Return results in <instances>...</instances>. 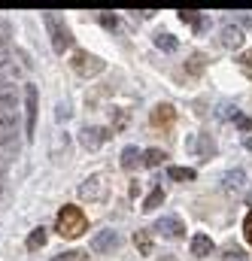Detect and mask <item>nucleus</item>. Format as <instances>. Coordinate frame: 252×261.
Listing matches in <instances>:
<instances>
[{
  "label": "nucleus",
  "mask_w": 252,
  "mask_h": 261,
  "mask_svg": "<svg viewBox=\"0 0 252 261\" xmlns=\"http://www.w3.org/2000/svg\"><path fill=\"white\" fill-rule=\"evenodd\" d=\"M28 58L21 55V52H15V55H9L3 64H0V88H12L15 82H21L24 76H28Z\"/></svg>",
  "instance_id": "obj_2"
},
{
  "label": "nucleus",
  "mask_w": 252,
  "mask_h": 261,
  "mask_svg": "<svg viewBox=\"0 0 252 261\" xmlns=\"http://www.w3.org/2000/svg\"><path fill=\"white\" fill-rule=\"evenodd\" d=\"M116 246H119V234H116V231H104V234L91 237V252H97V255L113 252Z\"/></svg>",
  "instance_id": "obj_7"
},
{
  "label": "nucleus",
  "mask_w": 252,
  "mask_h": 261,
  "mask_svg": "<svg viewBox=\"0 0 252 261\" xmlns=\"http://www.w3.org/2000/svg\"><path fill=\"white\" fill-rule=\"evenodd\" d=\"M155 46L164 49V52H173V49H177V40H173L170 34H158V37H155Z\"/></svg>",
  "instance_id": "obj_25"
},
{
  "label": "nucleus",
  "mask_w": 252,
  "mask_h": 261,
  "mask_svg": "<svg viewBox=\"0 0 252 261\" xmlns=\"http://www.w3.org/2000/svg\"><path fill=\"white\" fill-rule=\"evenodd\" d=\"M222 46H225V49H240V46H243V34H240V28H234V24L222 28Z\"/></svg>",
  "instance_id": "obj_13"
},
{
  "label": "nucleus",
  "mask_w": 252,
  "mask_h": 261,
  "mask_svg": "<svg viewBox=\"0 0 252 261\" xmlns=\"http://www.w3.org/2000/svg\"><path fill=\"white\" fill-rule=\"evenodd\" d=\"M104 140H110V130L107 128H82V146L85 149H97Z\"/></svg>",
  "instance_id": "obj_10"
},
{
  "label": "nucleus",
  "mask_w": 252,
  "mask_h": 261,
  "mask_svg": "<svg viewBox=\"0 0 252 261\" xmlns=\"http://www.w3.org/2000/svg\"><path fill=\"white\" fill-rule=\"evenodd\" d=\"M43 21H46V28H49V37H52V49H55L58 55H64V49H70V43H73L70 28L64 24L55 12H43Z\"/></svg>",
  "instance_id": "obj_3"
},
{
  "label": "nucleus",
  "mask_w": 252,
  "mask_h": 261,
  "mask_svg": "<svg viewBox=\"0 0 252 261\" xmlns=\"http://www.w3.org/2000/svg\"><path fill=\"white\" fill-rule=\"evenodd\" d=\"M155 231H158L161 237H167V240H180V237L186 234V225H183V219H177V216H161V219L155 222Z\"/></svg>",
  "instance_id": "obj_6"
},
{
  "label": "nucleus",
  "mask_w": 252,
  "mask_h": 261,
  "mask_svg": "<svg viewBox=\"0 0 252 261\" xmlns=\"http://www.w3.org/2000/svg\"><path fill=\"white\" fill-rule=\"evenodd\" d=\"M180 18H183L186 24H191L194 31H200V24H204V21H200V15H197L194 9H183V12H180Z\"/></svg>",
  "instance_id": "obj_23"
},
{
  "label": "nucleus",
  "mask_w": 252,
  "mask_h": 261,
  "mask_svg": "<svg viewBox=\"0 0 252 261\" xmlns=\"http://www.w3.org/2000/svg\"><path fill=\"white\" fill-rule=\"evenodd\" d=\"M186 146H189L191 152H200V155H213V152H216V143H213L207 134H197V137H191Z\"/></svg>",
  "instance_id": "obj_12"
},
{
  "label": "nucleus",
  "mask_w": 252,
  "mask_h": 261,
  "mask_svg": "<svg viewBox=\"0 0 252 261\" xmlns=\"http://www.w3.org/2000/svg\"><path fill=\"white\" fill-rule=\"evenodd\" d=\"M9 58V28L0 24V64Z\"/></svg>",
  "instance_id": "obj_22"
},
{
  "label": "nucleus",
  "mask_w": 252,
  "mask_h": 261,
  "mask_svg": "<svg viewBox=\"0 0 252 261\" xmlns=\"http://www.w3.org/2000/svg\"><path fill=\"white\" fill-rule=\"evenodd\" d=\"M161 203H164V192H161V189H152V195L143 200V210H146V213H152V210H158Z\"/></svg>",
  "instance_id": "obj_19"
},
{
  "label": "nucleus",
  "mask_w": 252,
  "mask_h": 261,
  "mask_svg": "<svg viewBox=\"0 0 252 261\" xmlns=\"http://www.w3.org/2000/svg\"><path fill=\"white\" fill-rule=\"evenodd\" d=\"M134 246H137L143 255H152V234H149V231H137V234H134Z\"/></svg>",
  "instance_id": "obj_16"
},
{
  "label": "nucleus",
  "mask_w": 252,
  "mask_h": 261,
  "mask_svg": "<svg viewBox=\"0 0 252 261\" xmlns=\"http://www.w3.org/2000/svg\"><path fill=\"white\" fill-rule=\"evenodd\" d=\"M85 258H88V252H82V249H70V252L55 255L52 261H85Z\"/></svg>",
  "instance_id": "obj_26"
},
{
  "label": "nucleus",
  "mask_w": 252,
  "mask_h": 261,
  "mask_svg": "<svg viewBox=\"0 0 252 261\" xmlns=\"http://www.w3.org/2000/svg\"><path fill=\"white\" fill-rule=\"evenodd\" d=\"M243 234H246V243H252V213H246L243 219Z\"/></svg>",
  "instance_id": "obj_27"
},
{
  "label": "nucleus",
  "mask_w": 252,
  "mask_h": 261,
  "mask_svg": "<svg viewBox=\"0 0 252 261\" xmlns=\"http://www.w3.org/2000/svg\"><path fill=\"white\" fill-rule=\"evenodd\" d=\"M24 110H28V125H24V130H28V137L34 134V128H37V88L34 85H28L24 88Z\"/></svg>",
  "instance_id": "obj_8"
},
{
  "label": "nucleus",
  "mask_w": 252,
  "mask_h": 261,
  "mask_svg": "<svg viewBox=\"0 0 252 261\" xmlns=\"http://www.w3.org/2000/svg\"><path fill=\"white\" fill-rule=\"evenodd\" d=\"M100 21H104L107 28H116V18H110V15H100Z\"/></svg>",
  "instance_id": "obj_30"
},
{
  "label": "nucleus",
  "mask_w": 252,
  "mask_h": 261,
  "mask_svg": "<svg viewBox=\"0 0 252 261\" xmlns=\"http://www.w3.org/2000/svg\"><path fill=\"white\" fill-rule=\"evenodd\" d=\"M222 189L228 192V195H234V192H243L246 189V173L237 167V170H228L225 176H222Z\"/></svg>",
  "instance_id": "obj_9"
},
{
  "label": "nucleus",
  "mask_w": 252,
  "mask_h": 261,
  "mask_svg": "<svg viewBox=\"0 0 252 261\" xmlns=\"http://www.w3.org/2000/svg\"><path fill=\"white\" fill-rule=\"evenodd\" d=\"M240 64H243V67H246V70L252 73V49H246V52L240 55Z\"/></svg>",
  "instance_id": "obj_28"
},
{
  "label": "nucleus",
  "mask_w": 252,
  "mask_h": 261,
  "mask_svg": "<svg viewBox=\"0 0 252 261\" xmlns=\"http://www.w3.org/2000/svg\"><path fill=\"white\" fill-rule=\"evenodd\" d=\"M55 231L67 237V240H76L88 231V219L79 206H61L58 210V219H55Z\"/></svg>",
  "instance_id": "obj_1"
},
{
  "label": "nucleus",
  "mask_w": 252,
  "mask_h": 261,
  "mask_svg": "<svg viewBox=\"0 0 252 261\" xmlns=\"http://www.w3.org/2000/svg\"><path fill=\"white\" fill-rule=\"evenodd\" d=\"M177 119V110L170 107V103H158L155 110H152V125H170Z\"/></svg>",
  "instance_id": "obj_14"
},
{
  "label": "nucleus",
  "mask_w": 252,
  "mask_h": 261,
  "mask_svg": "<svg viewBox=\"0 0 252 261\" xmlns=\"http://www.w3.org/2000/svg\"><path fill=\"white\" fill-rule=\"evenodd\" d=\"M167 173H170V179H177V182H191V179H194V170H191V167H170Z\"/></svg>",
  "instance_id": "obj_20"
},
{
  "label": "nucleus",
  "mask_w": 252,
  "mask_h": 261,
  "mask_svg": "<svg viewBox=\"0 0 252 261\" xmlns=\"http://www.w3.org/2000/svg\"><path fill=\"white\" fill-rule=\"evenodd\" d=\"M213 249H216V243H213L207 234H194V237H191V255L207 258V255H213Z\"/></svg>",
  "instance_id": "obj_11"
},
{
  "label": "nucleus",
  "mask_w": 252,
  "mask_h": 261,
  "mask_svg": "<svg viewBox=\"0 0 252 261\" xmlns=\"http://www.w3.org/2000/svg\"><path fill=\"white\" fill-rule=\"evenodd\" d=\"M107 195H110V182H107V176H100V173L88 176V179L79 186V197L88 200V203H100V200H107Z\"/></svg>",
  "instance_id": "obj_4"
},
{
  "label": "nucleus",
  "mask_w": 252,
  "mask_h": 261,
  "mask_svg": "<svg viewBox=\"0 0 252 261\" xmlns=\"http://www.w3.org/2000/svg\"><path fill=\"white\" fill-rule=\"evenodd\" d=\"M140 161H143V152H140L137 146H128L125 152H122V167H125V170H134Z\"/></svg>",
  "instance_id": "obj_15"
},
{
  "label": "nucleus",
  "mask_w": 252,
  "mask_h": 261,
  "mask_svg": "<svg viewBox=\"0 0 252 261\" xmlns=\"http://www.w3.org/2000/svg\"><path fill=\"white\" fill-rule=\"evenodd\" d=\"M222 261H249V255H246V249H240V246H225Z\"/></svg>",
  "instance_id": "obj_21"
},
{
  "label": "nucleus",
  "mask_w": 252,
  "mask_h": 261,
  "mask_svg": "<svg viewBox=\"0 0 252 261\" xmlns=\"http://www.w3.org/2000/svg\"><path fill=\"white\" fill-rule=\"evenodd\" d=\"M161 261H177V258H173V255H164V258H161Z\"/></svg>",
  "instance_id": "obj_31"
},
{
  "label": "nucleus",
  "mask_w": 252,
  "mask_h": 261,
  "mask_svg": "<svg viewBox=\"0 0 252 261\" xmlns=\"http://www.w3.org/2000/svg\"><path fill=\"white\" fill-rule=\"evenodd\" d=\"M70 67H73V73H79L82 79H91V76L104 73V67H107V64H104L97 55H88V52H73Z\"/></svg>",
  "instance_id": "obj_5"
},
{
  "label": "nucleus",
  "mask_w": 252,
  "mask_h": 261,
  "mask_svg": "<svg viewBox=\"0 0 252 261\" xmlns=\"http://www.w3.org/2000/svg\"><path fill=\"white\" fill-rule=\"evenodd\" d=\"M43 246H46V228H34L31 237H28V249L37 252V249H43Z\"/></svg>",
  "instance_id": "obj_18"
},
{
  "label": "nucleus",
  "mask_w": 252,
  "mask_h": 261,
  "mask_svg": "<svg viewBox=\"0 0 252 261\" xmlns=\"http://www.w3.org/2000/svg\"><path fill=\"white\" fill-rule=\"evenodd\" d=\"M204 64H207V61H204V55H191L189 64H186V73H189V76H197V73L204 70Z\"/></svg>",
  "instance_id": "obj_24"
},
{
  "label": "nucleus",
  "mask_w": 252,
  "mask_h": 261,
  "mask_svg": "<svg viewBox=\"0 0 252 261\" xmlns=\"http://www.w3.org/2000/svg\"><path fill=\"white\" fill-rule=\"evenodd\" d=\"M164 158H167L164 149H149V152H143V164H146V167H158V164H164Z\"/></svg>",
  "instance_id": "obj_17"
},
{
  "label": "nucleus",
  "mask_w": 252,
  "mask_h": 261,
  "mask_svg": "<svg viewBox=\"0 0 252 261\" xmlns=\"http://www.w3.org/2000/svg\"><path fill=\"white\" fill-rule=\"evenodd\" d=\"M67 116H70V110H67V107H64V103H61V107H58V122H64Z\"/></svg>",
  "instance_id": "obj_29"
}]
</instances>
